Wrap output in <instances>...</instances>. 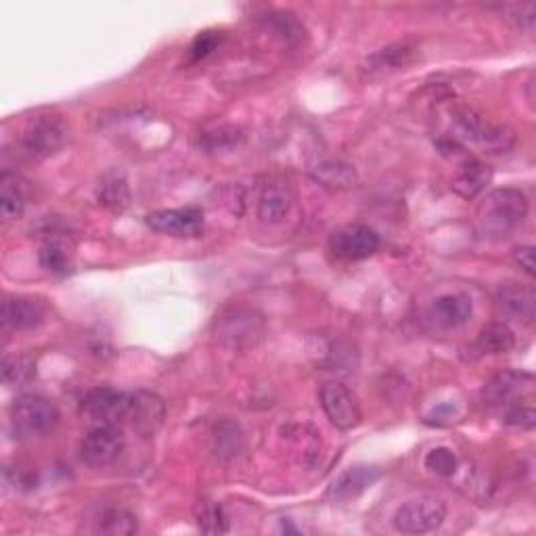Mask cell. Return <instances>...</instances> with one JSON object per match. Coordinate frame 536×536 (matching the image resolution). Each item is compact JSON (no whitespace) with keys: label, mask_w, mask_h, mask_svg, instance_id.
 <instances>
[{"label":"cell","mask_w":536,"mask_h":536,"mask_svg":"<svg viewBox=\"0 0 536 536\" xmlns=\"http://www.w3.org/2000/svg\"><path fill=\"white\" fill-rule=\"evenodd\" d=\"M26 208V193L19 185L17 174L3 172L0 176V212L5 220H15L24 214Z\"/></svg>","instance_id":"cell-24"},{"label":"cell","mask_w":536,"mask_h":536,"mask_svg":"<svg viewBox=\"0 0 536 536\" xmlns=\"http://www.w3.org/2000/svg\"><path fill=\"white\" fill-rule=\"evenodd\" d=\"M38 260H40V266L44 268V271L63 275L72 268V248L67 245L65 239L51 235L42 241Z\"/></svg>","instance_id":"cell-23"},{"label":"cell","mask_w":536,"mask_h":536,"mask_svg":"<svg viewBox=\"0 0 536 536\" xmlns=\"http://www.w3.org/2000/svg\"><path fill=\"white\" fill-rule=\"evenodd\" d=\"M516 346V335L507 323H490L478 333V348L484 354H505Z\"/></svg>","instance_id":"cell-26"},{"label":"cell","mask_w":536,"mask_h":536,"mask_svg":"<svg viewBox=\"0 0 536 536\" xmlns=\"http://www.w3.org/2000/svg\"><path fill=\"white\" fill-rule=\"evenodd\" d=\"M490 176H493V172H490V168L484 162L472 158V155H465L463 162L459 164L457 174L453 176L451 189L463 199H474L490 183Z\"/></svg>","instance_id":"cell-19"},{"label":"cell","mask_w":536,"mask_h":536,"mask_svg":"<svg viewBox=\"0 0 536 536\" xmlns=\"http://www.w3.org/2000/svg\"><path fill=\"white\" fill-rule=\"evenodd\" d=\"M446 518V505L442 499L432 495H421L405 505H400L394 513V526L405 534H426L436 530Z\"/></svg>","instance_id":"cell-7"},{"label":"cell","mask_w":536,"mask_h":536,"mask_svg":"<svg viewBox=\"0 0 536 536\" xmlns=\"http://www.w3.org/2000/svg\"><path fill=\"white\" fill-rule=\"evenodd\" d=\"M147 227L160 235L189 239L204 231V212L199 208H178V210H158L145 218Z\"/></svg>","instance_id":"cell-11"},{"label":"cell","mask_w":536,"mask_h":536,"mask_svg":"<svg viewBox=\"0 0 536 536\" xmlns=\"http://www.w3.org/2000/svg\"><path fill=\"white\" fill-rule=\"evenodd\" d=\"M193 518L201 532L206 534H225L229 530L227 513L220 503L212 499H201L193 507Z\"/></svg>","instance_id":"cell-25"},{"label":"cell","mask_w":536,"mask_h":536,"mask_svg":"<svg viewBox=\"0 0 536 536\" xmlns=\"http://www.w3.org/2000/svg\"><path fill=\"white\" fill-rule=\"evenodd\" d=\"M379 478H382V469L373 465H354L348 467L344 474L335 478L327 490V497L333 501H350L363 495L367 488H371Z\"/></svg>","instance_id":"cell-14"},{"label":"cell","mask_w":536,"mask_h":536,"mask_svg":"<svg viewBox=\"0 0 536 536\" xmlns=\"http://www.w3.org/2000/svg\"><path fill=\"white\" fill-rule=\"evenodd\" d=\"M212 333L220 346L243 352L262 344L266 338V321L262 312L252 306L231 304L216 315Z\"/></svg>","instance_id":"cell-1"},{"label":"cell","mask_w":536,"mask_h":536,"mask_svg":"<svg viewBox=\"0 0 536 536\" xmlns=\"http://www.w3.org/2000/svg\"><path fill=\"white\" fill-rule=\"evenodd\" d=\"M34 377H36V363L30 359V356H24V354L5 356L3 382L9 388H24L32 382Z\"/></svg>","instance_id":"cell-28"},{"label":"cell","mask_w":536,"mask_h":536,"mask_svg":"<svg viewBox=\"0 0 536 536\" xmlns=\"http://www.w3.org/2000/svg\"><path fill=\"white\" fill-rule=\"evenodd\" d=\"M241 449V432L233 423H220L214 430V451L218 457H235Z\"/></svg>","instance_id":"cell-30"},{"label":"cell","mask_w":536,"mask_h":536,"mask_svg":"<svg viewBox=\"0 0 536 536\" xmlns=\"http://www.w3.org/2000/svg\"><path fill=\"white\" fill-rule=\"evenodd\" d=\"M308 174L312 181L329 191H348L359 183V172H356V168L338 158H325L310 164Z\"/></svg>","instance_id":"cell-15"},{"label":"cell","mask_w":536,"mask_h":536,"mask_svg":"<svg viewBox=\"0 0 536 536\" xmlns=\"http://www.w3.org/2000/svg\"><path fill=\"white\" fill-rule=\"evenodd\" d=\"M495 306L501 317L522 325H530L536 315L534 289L522 283H505L497 289Z\"/></svg>","instance_id":"cell-13"},{"label":"cell","mask_w":536,"mask_h":536,"mask_svg":"<svg viewBox=\"0 0 536 536\" xmlns=\"http://www.w3.org/2000/svg\"><path fill=\"white\" fill-rule=\"evenodd\" d=\"M59 423V409L40 394H24L11 405V428L17 438L32 440L49 436Z\"/></svg>","instance_id":"cell-3"},{"label":"cell","mask_w":536,"mask_h":536,"mask_svg":"<svg viewBox=\"0 0 536 536\" xmlns=\"http://www.w3.org/2000/svg\"><path fill=\"white\" fill-rule=\"evenodd\" d=\"M474 304L465 294H444L432 304V319L444 329H457L472 319Z\"/></svg>","instance_id":"cell-18"},{"label":"cell","mask_w":536,"mask_h":536,"mask_svg":"<svg viewBox=\"0 0 536 536\" xmlns=\"http://www.w3.org/2000/svg\"><path fill=\"white\" fill-rule=\"evenodd\" d=\"M47 319V308L34 298H7L3 304V325L13 331H30Z\"/></svg>","instance_id":"cell-17"},{"label":"cell","mask_w":536,"mask_h":536,"mask_svg":"<svg viewBox=\"0 0 536 536\" xmlns=\"http://www.w3.org/2000/svg\"><path fill=\"white\" fill-rule=\"evenodd\" d=\"M97 530L107 536H130L139 530V522H137V516L130 513L128 509L111 507L101 513Z\"/></svg>","instance_id":"cell-27"},{"label":"cell","mask_w":536,"mask_h":536,"mask_svg":"<svg viewBox=\"0 0 536 536\" xmlns=\"http://www.w3.org/2000/svg\"><path fill=\"white\" fill-rule=\"evenodd\" d=\"M99 204L111 212H124L130 204V189L126 176L118 170L105 172L97 185Z\"/></svg>","instance_id":"cell-21"},{"label":"cell","mask_w":536,"mask_h":536,"mask_svg":"<svg viewBox=\"0 0 536 536\" xmlns=\"http://www.w3.org/2000/svg\"><path fill=\"white\" fill-rule=\"evenodd\" d=\"M70 139V126L61 116H38L21 134V149L32 160H47Z\"/></svg>","instance_id":"cell-5"},{"label":"cell","mask_w":536,"mask_h":536,"mask_svg":"<svg viewBox=\"0 0 536 536\" xmlns=\"http://www.w3.org/2000/svg\"><path fill=\"white\" fill-rule=\"evenodd\" d=\"M294 208V193L283 181H271L266 183L258 197V216L262 222L268 225H277V222L285 220Z\"/></svg>","instance_id":"cell-16"},{"label":"cell","mask_w":536,"mask_h":536,"mask_svg":"<svg viewBox=\"0 0 536 536\" xmlns=\"http://www.w3.org/2000/svg\"><path fill=\"white\" fill-rule=\"evenodd\" d=\"M503 9L509 13V17L513 21H516L518 28L532 32V28H534V17H536V7L532 3H526V5H507Z\"/></svg>","instance_id":"cell-32"},{"label":"cell","mask_w":536,"mask_h":536,"mask_svg":"<svg viewBox=\"0 0 536 536\" xmlns=\"http://www.w3.org/2000/svg\"><path fill=\"white\" fill-rule=\"evenodd\" d=\"M534 377L526 371H501L482 390L484 405L505 417L513 409H520L532 402Z\"/></svg>","instance_id":"cell-4"},{"label":"cell","mask_w":536,"mask_h":536,"mask_svg":"<svg viewBox=\"0 0 536 536\" xmlns=\"http://www.w3.org/2000/svg\"><path fill=\"white\" fill-rule=\"evenodd\" d=\"M124 446L118 426H95L80 440V459L91 467H107L122 457Z\"/></svg>","instance_id":"cell-10"},{"label":"cell","mask_w":536,"mask_h":536,"mask_svg":"<svg viewBox=\"0 0 536 536\" xmlns=\"http://www.w3.org/2000/svg\"><path fill=\"white\" fill-rule=\"evenodd\" d=\"M423 463H426V469H430L432 474L442 478H453L459 469V459L449 446H436V449L426 455Z\"/></svg>","instance_id":"cell-29"},{"label":"cell","mask_w":536,"mask_h":536,"mask_svg":"<svg viewBox=\"0 0 536 536\" xmlns=\"http://www.w3.org/2000/svg\"><path fill=\"white\" fill-rule=\"evenodd\" d=\"M321 407L327 415V419L338 430H354L363 419V411L359 405V398L354 396L350 388L338 382H329L321 388Z\"/></svg>","instance_id":"cell-9"},{"label":"cell","mask_w":536,"mask_h":536,"mask_svg":"<svg viewBox=\"0 0 536 536\" xmlns=\"http://www.w3.org/2000/svg\"><path fill=\"white\" fill-rule=\"evenodd\" d=\"M528 216V197L516 187L490 191L478 208V227L486 237H505Z\"/></svg>","instance_id":"cell-2"},{"label":"cell","mask_w":536,"mask_h":536,"mask_svg":"<svg viewBox=\"0 0 536 536\" xmlns=\"http://www.w3.org/2000/svg\"><path fill=\"white\" fill-rule=\"evenodd\" d=\"M220 32H201L189 49V55L193 61H199V59H206L218 44H220Z\"/></svg>","instance_id":"cell-31"},{"label":"cell","mask_w":536,"mask_h":536,"mask_svg":"<svg viewBox=\"0 0 536 536\" xmlns=\"http://www.w3.org/2000/svg\"><path fill=\"white\" fill-rule=\"evenodd\" d=\"M243 143V132L237 126L220 124L201 130L195 137V145L204 153H229Z\"/></svg>","instance_id":"cell-22"},{"label":"cell","mask_w":536,"mask_h":536,"mask_svg":"<svg viewBox=\"0 0 536 536\" xmlns=\"http://www.w3.org/2000/svg\"><path fill=\"white\" fill-rule=\"evenodd\" d=\"M329 252L344 262H359L373 256L382 239L377 231L367 225H346L338 231H333L329 237Z\"/></svg>","instance_id":"cell-8"},{"label":"cell","mask_w":536,"mask_h":536,"mask_svg":"<svg viewBox=\"0 0 536 536\" xmlns=\"http://www.w3.org/2000/svg\"><path fill=\"white\" fill-rule=\"evenodd\" d=\"M166 402L155 392H134L130 407V426L141 438H153L164 428L166 421Z\"/></svg>","instance_id":"cell-12"},{"label":"cell","mask_w":536,"mask_h":536,"mask_svg":"<svg viewBox=\"0 0 536 536\" xmlns=\"http://www.w3.org/2000/svg\"><path fill=\"white\" fill-rule=\"evenodd\" d=\"M413 53H415V44H411V42L390 44V47L379 49L365 59L363 72L367 76H379V74L400 70L402 65H407L411 61Z\"/></svg>","instance_id":"cell-20"},{"label":"cell","mask_w":536,"mask_h":536,"mask_svg":"<svg viewBox=\"0 0 536 536\" xmlns=\"http://www.w3.org/2000/svg\"><path fill=\"white\" fill-rule=\"evenodd\" d=\"M132 394L114 388L88 390L80 402V413L95 426H118L128 421Z\"/></svg>","instance_id":"cell-6"},{"label":"cell","mask_w":536,"mask_h":536,"mask_svg":"<svg viewBox=\"0 0 536 536\" xmlns=\"http://www.w3.org/2000/svg\"><path fill=\"white\" fill-rule=\"evenodd\" d=\"M513 260L522 268V271L532 277L534 275V248L532 245H522L516 252H513Z\"/></svg>","instance_id":"cell-33"}]
</instances>
